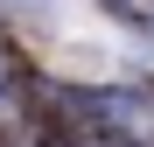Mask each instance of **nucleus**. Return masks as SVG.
Segmentation results:
<instances>
[{
    "label": "nucleus",
    "mask_w": 154,
    "mask_h": 147,
    "mask_svg": "<svg viewBox=\"0 0 154 147\" xmlns=\"http://www.w3.org/2000/svg\"><path fill=\"white\" fill-rule=\"evenodd\" d=\"M98 112H112V126H126V133H140V140H154V105L147 98H126V91H112V98H91Z\"/></svg>",
    "instance_id": "f257e3e1"
},
{
    "label": "nucleus",
    "mask_w": 154,
    "mask_h": 147,
    "mask_svg": "<svg viewBox=\"0 0 154 147\" xmlns=\"http://www.w3.org/2000/svg\"><path fill=\"white\" fill-rule=\"evenodd\" d=\"M98 7H112V14H133V21H154V0H98Z\"/></svg>",
    "instance_id": "f03ea898"
},
{
    "label": "nucleus",
    "mask_w": 154,
    "mask_h": 147,
    "mask_svg": "<svg viewBox=\"0 0 154 147\" xmlns=\"http://www.w3.org/2000/svg\"><path fill=\"white\" fill-rule=\"evenodd\" d=\"M0 84H7V63H0Z\"/></svg>",
    "instance_id": "7ed1b4c3"
}]
</instances>
